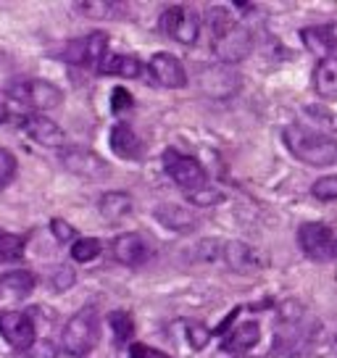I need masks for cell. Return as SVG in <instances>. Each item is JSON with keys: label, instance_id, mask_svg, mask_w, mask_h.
Returning <instances> with one entry per match:
<instances>
[{"label": "cell", "instance_id": "1", "mask_svg": "<svg viewBox=\"0 0 337 358\" xmlns=\"http://www.w3.org/2000/svg\"><path fill=\"white\" fill-rule=\"evenodd\" d=\"M282 140L298 161H303L308 166H329L337 161V143L327 134H319L314 129H308L303 124H290Z\"/></svg>", "mask_w": 337, "mask_h": 358}, {"label": "cell", "instance_id": "2", "mask_svg": "<svg viewBox=\"0 0 337 358\" xmlns=\"http://www.w3.org/2000/svg\"><path fill=\"white\" fill-rule=\"evenodd\" d=\"M101 340V313L95 308H79L64 327V350L69 356H87Z\"/></svg>", "mask_w": 337, "mask_h": 358}, {"label": "cell", "instance_id": "3", "mask_svg": "<svg viewBox=\"0 0 337 358\" xmlns=\"http://www.w3.org/2000/svg\"><path fill=\"white\" fill-rule=\"evenodd\" d=\"M164 169H166V174L177 182V187H180L187 198H190V195H198V192H203L208 187V174H206V169H203L192 156H185V153L174 150V148L164 150Z\"/></svg>", "mask_w": 337, "mask_h": 358}, {"label": "cell", "instance_id": "4", "mask_svg": "<svg viewBox=\"0 0 337 358\" xmlns=\"http://www.w3.org/2000/svg\"><path fill=\"white\" fill-rule=\"evenodd\" d=\"M11 98L19 101L22 106H29L34 111H50L58 108L64 103V92L45 79H22V82H13L11 85Z\"/></svg>", "mask_w": 337, "mask_h": 358}, {"label": "cell", "instance_id": "5", "mask_svg": "<svg viewBox=\"0 0 337 358\" xmlns=\"http://www.w3.org/2000/svg\"><path fill=\"white\" fill-rule=\"evenodd\" d=\"M161 32L180 45H195L201 34V19L187 6H168L161 13Z\"/></svg>", "mask_w": 337, "mask_h": 358}, {"label": "cell", "instance_id": "6", "mask_svg": "<svg viewBox=\"0 0 337 358\" xmlns=\"http://www.w3.org/2000/svg\"><path fill=\"white\" fill-rule=\"evenodd\" d=\"M108 56V34L106 32H90L85 37H77L66 43L61 58L66 64H74V66H95L101 64L103 58Z\"/></svg>", "mask_w": 337, "mask_h": 358}, {"label": "cell", "instance_id": "7", "mask_svg": "<svg viewBox=\"0 0 337 358\" xmlns=\"http://www.w3.org/2000/svg\"><path fill=\"white\" fill-rule=\"evenodd\" d=\"M58 161H61L64 169H69L71 174H77V177H82V179H90V182L106 179L111 174V166H108L95 150H90V148H64Z\"/></svg>", "mask_w": 337, "mask_h": 358}, {"label": "cell", "instance_id": "8", "mask_svg": "<svg viewBox=\"0 0 337 358\" xmlns=\"http://www.w3.org/2000/svg\"><path fill=\"white\" fill-rule=\"evenodd\" d=\"M298 243H301V250H303L306 256L314 258V261H329L337 253V243L332 229L327 224H319V222L301 224Z\"/></svg>", "mask_w": 337, "mask_h": 358}, {"label": "cell", "instance_id": "9", "mask_svg": "<svg viewBox=\"0 0 337 358\" xmlns=\"http://www.w3.org/2000/svg\"><path fill=\"white\" fill-rule=\"evenodd\" d=\"M248 48L245 32L227 19L224 11H214V50L222 58H243Z\"/></svg>", "mask_w": 337, "mask_h": 358}, {"label": "cell", "instance_id": "10", "mask_svg": "<svg viewBox=\"0 0 337 358\" xmlns=\"http://www.w3.org/2000/svg\"><path fill=\"white\" fill-rule=\"evenodd\" d=\"M0 335L16 350H29L34 345V324L29 313L0 311Z\"/></svg>", "mask_w": 337, "mask_h": 358}, {"label": "cell", "instance_id": "11", "mask_svg": "<svg viewBox=\"0 0 337 358\" xmlns=\"http://www.w3.org/2000/svg\"><path fill=\"white\" fill-rule=\"evenodd\" d=\"M111 253L124 266H140L150 258V243L140 232H124L111 243Z\"/></svg>", "mask_w": 337, "mask_h": 358}, {"label": "cell", "instance_id": "12", "mask_svg": "<svg viewBox=\"0 0 337 358\" xmlns=\"http://www.w3.org/2000/svg\"><path fill=\"white\" fill-rule=\"evenodd\" d=\"M22 129L34 143L45 148H61L66 143V134L58 127L53 119H45L43 113H29V116H22Z\"/></svg>", "mask_w": 337, "mask_h": 358}, {"label": "cell", "instance_id": "13", "mask_svg": "<svg viewBox=\"0 0 337 358\" xmlns=\"http://www.w3.org/2000/svg\"><path fill=\"white\" fill-rule=\"evenodd\" d=\"M148 71H150V77L156 79L161 87L180 90L187 85L185 66L174 56H168V53H156V56L150 58V64H148Z\"/></svg>", "mask_w": 337, "mask_h": 358}, {"label": "cell", "instance_id": "14", "mask_svg": "<svg viewBox=\"0 0 337 358\" xmlns=\"http://www.w3.org/2000/svg\"><path fill=\"white\" fill-rule=\"evenodd\" d=\"M301 40L314 53V56L329 58L337 50V24H316V27H306L301 29Z\"/></svg>", "mask_w": 337, "mask_h": 358}, {"label": "cell", "instance_id": "15", "mask_svg": "<svg viewBox=\"0 0 337 358\" xmlns=\"http://www.w3.org/2000/svg\"><path fill=\"white\" fill-rule=\"evenodd\" d=\"M259 340H261V327L256 322H243V324H237L235 329H229L222 337V350H227V353H245Z\"/></svg>", "mask_w": 337, "mask_h": 358}, {"label": "cell", "instance_id": "16", "mask_svg": "<svg viewBox=\"0 0 337 358\" xmlns=\"http://www.w3.org/2000/svg\"><path fill=\"white\" fill-rule=\"evenodd\" d=\"M108 143H111V150L119 158L135 161V158L143 156V143H140V137L135 134V129L127 127V124H116V127H113Z\"/></svg>", "mask_w": 337, "mask_h": 358}, {"label": "cell", "instance_id": "17", "mask_svg": "<svg viewBox=\"0 0 337 358\" xmlns=\"http://www.w3.org/2000/svg\"><path fill=\"white\" fill-rule=\"evenodd\" d=\"M143 71V64L132 53H108L98 64V74H119L127 79H137Z\"/></svg>", "mask_w": 337, "mask_h": 358}, {"label": "cell", "instance_id": "18", "mask_svg": "<svg viewBox=\"0 0 337 358\" xmlns=\"http://www.w3.org/2000/svg\"><path fill=\"white\" fill-rule=\"evenodd\" d=\"M314 90L327 101H337V56L322 58L316 64Z\"/></svg>", "mask_w": 337, "mask_h": 358}, {"label": "cell", "instance_id": "19", "mask_svg": "<svg viewBox=\"0 0 337 358\" xmlns=\"http://www.w3.org/2000/svg\"><path fill=\"white\" fill-rule=\"evenodd\" d=\"M34 285H37V280L27 268H13V271L0 277V290L11 295V298H27L34 290Z\"/></svg>", "mask_w": 337, "mask_h": 358}, {"label": "cell", "instance_id": "20", "mask_svg": "<svg viewBox=\"0 0 337 358\" xmlns=\"http://www.w3.org/2000/svg\"><path fill=\"white\" fill-rule=\"evenodd\" d=\"M77 11H82L87 19H119L129 13V6L116 0H85L77 3Z\"/></svg>", "mask_w": 337, "mask_h": 358}, {"label": "cell", "instance_id": "21", "mask_svg": "<svg viewBox=\"0 0 337 358\" xmlns=\"http://www.w3.org/2000/svg\"><path fill=\"white\" fill-rule=\"evenodd\" d=\"M224 258L235 271H253V268H261L259 253L250 245H245V243H229V245L224 248Z\"/></svg>", "mask_w": 337, "mask_h": 358}, {"label": "cell", "instance_id": "22", "mask_svg": "<svg viewBox=\"0 0 337 358\" xmlns=\"http://www.w3.org/2000/svg\"><path fill=\"white\" fill-rule=\"evenodd\" d=\"M101 213L108 222H122L132 213V198L127 192H106L101 198Z\"/></svg>", "mask_w": 337, "mask_h": 358}, {"label": "cell", "instance_id": "23", "mask_svg": "<svg viewBox=\"0 0 337 358\" xmlns=\"http://www.w3.org/2000/svg\"><path fill=\"white\" fill-rule=\"evenodd\" d=\"M24 258V237L0 232V261L3 264H16Z\"/></svg>", "mask_w": 337, "mask_h": 358}, {"label": "cell", "instance_id": "24", "mask_svg": "<svg viewBox=\"0 0 337 358\" xmlns=\"http://www.w3.org/2000/svg\"><path fill=\"white\" fill-rule=\"evenodd\" d=\"M108 324L113 329V337L119 340V343H127L129 337L135 335V319H132V313L129 311H111L108 313Z\"/></svg>", "mask_w": 337, "mask_h": 358}, {"label": "cell", "instance_id": "25", "mask_svg": "<svg viewBox=\"0 0 337 358\" xmlns=\"http://www.w3.org/2000/svg\"><path fill=\"white\" fill-rule=\"evenodd\" d=\"M101 253H103V243L101 240H95V237H79L77 243L71 245V258L79 261V264L95 261Z\"/></svg>", "mask_w": 337, "mask_h": 358}, {"label": "cell", "instance_id": "26", "mask_svg": "<svg viewBox=\"0 0 337 358\" xmlns=\"http://www.w3.org/2000/svg\"><path fill=\"white\" fill-rule=\"evenodd\" d=\"M158 219L171 227V229H182V224H185V229H192L195 222H192L190 213H185L182 208H158Z\"/></svg>", "mask_w": 337, "mask_h": 358}, {"label": "cell", "instance_id": "27", "mask_svg": "<svg viewBox=\"0 0 337 358\" xmlns=\"http://www.w3.org/2000/svg\"><path fill=\"white\" fill-rule=\"evenodd\" d=\"M214 335V329H208L201 322H187V343H190L192 350H203L208 345V340Z\"/></svg>", "mask_w": 337, "mask_h": 358}, {"label": "cell", "instance_id": "28", "mask_svg": "<svg viewBox=\"0 0 337 358\" xmlns=\"http://www.w3.org/2000/svg\"><path fill=\"white\" fill-rule=\"evenodd\" d=\"M314 198L319 201H337V177H322L314 182Z\"/></svg>", "mask_w": 337, "mask_h": 358}, {"label": "cell", "instance_id": "29", "mask_svg": "<svg viewBox=\"0 0 337 358\" xmlns=\"http://www.w3.org/2000/svg\"><path fill=\"white\" fill-rule=\"evenodd\" d=\"M13 177H16V158L11 150L0 148V187H6Z\"/></svg>", "mask_w": 337, "mask_h": 358}, {"label": "cell", "instance_id": "30", "mask_svg": "<svg viewBox=\"0 0 337 358\" xmlns=\"http://www.w3.org/2000/svg\"><path fill=\"white\" fill-rule=\"evenodd\" d=\"M135 106V98H132V92L127 87H113L111 92V111L113 113H124L127 108H132Z\"/></svg>", "mask_w": 337, "mask_h": 358}, {"label": "cell", "instance_id": "31", "mask_svg": "<svg viewBox=\"0 0 337 358\" xmlns=\"http://www.w3.org/2000/svg\"><path fill=\"white\" fill-rule=\"evenodd\" d=\"M50 229H53V235H56L58 243H69V240H74V227L64 219H53L50 222Z\"/></svg>", "mask_w": 337, "mask_h": 358}, {"label": "cell", "instance_id": "32", "mask_svg": "<svg viewBox=\"0 0 337 358\" xmlns=\"http://www.w3.org/2000/svg\"><path fill=\"white\" fill-rule=\"evenodd\" d=\"M71 282H74V274H71V271H66V274H64V271H58L56 274V290H69V285H71Z\"/></svg>", "mask_w": 337, "mask_h": 358}, {"label": "cell", "instance_id": "33", "mask_svg": "<svg viewBox=\"0 0 337 358\" xmlns=\"http://www.w3.org/2000/svg\"><path fill=\"white\" fill-rule=\"evenodd\" d=\"M129 358H150V348L135 343V345L129 348Z\"/></svg>", "mask_w": 337, "mask_h": 358}, {"label": "cell", "instance_id": "34", "mask_svg": "<svg viewBox=\"0 0 337 358\" xmlns=\"http://www.w3.org/2000/svg\"><path fill=\"white\" fill-rule=\"evenodd\" d=\"M150 358H171V356H166V353H161V350H153V348H150Z\"/></svg>", "mask_w": 337, "mask_h": 358}, {"label": "cell", "instance_id": "35", "mask_svg": "<svg viewBox=\"0 0 337 358\" xmlns=\"http://www.w3.org/2000/svg\"><path fill=\"white\" fill-rule=\"evenodd\" d=\"M6 119V106H3V101H0V122Z\"/></svg>", "mask_w": 337, "mask_h": 358}, {"label": "cell", "instance_id": "36", "mask_svg": "<svg viewBox=\"0 0 337 358\" xmlns=\"http://www.w3.org/2000/svg\"><path fill=\"white\" fill-rule=\"evenodd\" d=\"M240 358H245V356H240Z\"/></svg>", "mask_w": 337, "mask_h": 358}]
</instances>
